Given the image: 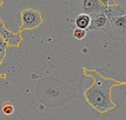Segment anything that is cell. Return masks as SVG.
Returning <instances> with one entry per match:
<instances>
[{"label":"cell","mask_w":126,"mask_h":120,"mask_svg":"<svg viewBox=\"0 0 126 120\" xmlns=\"http://www.w3.org/2000/svg\"><path fill=\"white\" fill-rule=\"evenodd\" d=\"M107 33L114 40L126 41V13L110 18V30Z\"/></svg>","instance_id":"277c9868"},{"label":"cell","mask_w":126,"mask_h":120,"mask_svg":"<svg viewBox=\"0 0 126 120\" xmlns=\"http://www.w3.org/2000/svg\"><path fill=\"white\" fill-rule=\"evenodd\" d=\"M109 30H110V19L104 13L92 18L91 24L87 28V31H104V32H109Z\"/></svg>","instance_id":"8992f818"},{"label":"cell","mask_w":126,"mask_h":120,"mask_svg":"<svg viewBox=\"0 0 126 120\" xmlns=\"http://www.w3.org/2000/svg\"><path fill=\"white\" fill-rule=\"evenodd\" d=\"M21 25L19 31L22 30H34L38 28L43 24V15L41 13L34 8H24L20 12Z\"/></svg>","instance_id":"3957f363"},{"label":"cell","mask_w":126,"mask_h":120,"mask_svg":"<svg viewBox=\"0 0 126 120\" xmlns=\"http://www.w3.org/2000/svg\"><path fill=\"white\" fill-rule=\"evenodd\" d=\"M1 112L5 115L13 114V112H14V106H13V104L10 103V101H5V103L2 104V107H1Z\"/></svg>","instance_id":"ba28073f"},{"label":"cell","mask_w":126,"mask_h":120,"mask_svg":"<svg viewBox=\"0 0 126 120\" xmlns=\"http://www.w3.org/2000/svg\"><path fill=\"white\" fill-rule=\"evenodd\" d=\"M98 1L104 6H110V5H115L117 4L115 0H98Z\"/></svg>","instance_id":"8fae6325"},{"label":"cell","mask_w":126,"mask_h":120,"mask_svg":"<svg viewBox=\"0 0 126 120\" xmlns=\"http://www.w3.org/2000/svg\"><path fill=\"white\" fill-rule=\"evenodd\" d=\"M82 72L86 76L93 78V85L84 91V99L91 107L98 113H107L115 108V104L112 100V88L114 86L126 85V81H118L113 78H106L98 71L88 67H82Z\"/></svg>","instance_id":"6da1fadb"},{"label":"cell","mask_w":126,"mask_h":120,"mask_svg":"<svg viewBox=\"0 0 126 120\" xmlns=\"http://www.w3.org/2000/svg\"><path fill=\"white\" fill-rule=\"evenodd\" d=\"M86 32L87 31H85V30H80V28L74 27L73 31H72V35H73V38L77 39V40H82L86 37Z\"/></svg>","instance_id":"9c48e42d"},{"label":"cell","mask_w":126,"mask_h":120,"mask_svg":"<svg viewBox=\"0 0 126 120\" xmlns=\"http://www.w3.org/2000/svg\"><path fill=\"white\" fill-rule=\"evenodd\" d=\"M6 48H7V45H6V43L0 37V64H1V61L4 60V58L6 55Z\"/></svg>","instance_id":"30bf717a"},{"label":"cell","mask_w":126,"mask_h":120,"mask_svg":"<svg viewBox=\"0 0 126 120\" xmlns=\"http://www.w3.org/2000/svg\"><path fill=\"white\" fill-rule=\"evenodd\" d=\"M90 24H91V16H88L87 14H78L74 16V25L77 28L87 31Z\"/></svg>","instance_id":"52a82bcc"},{"label":"cell","mask_w":126,"mask_h":120,"mask_svg":"<svg viewBox=\"0 0 126 120\" xmlns=\"http://www.w3.org/2000/svg\"><path fill=\"white\" fill-rule=\"evenodd\" d=\"M105 13V6L101 5L98 0H72L71 14H87L91 19L94 16Z\"/></svg>","instance_id":"7a4b0ae2"},{"label":"cell","mask_w":126,"mask_h":120,"mask_svg":"<svg viewBox=\"0 0 126 120\" xmlns=\"http://www.w3.org/2000/svg\"><path fill=\"white\" fill-rule=\"evenodd\" d=\"M2 1H4V0H0V5H2Z\"/></svg>","instance_id":"7c38bea8"},{"label":"cell","mask_w":126,"mask_h":120,"mask_svg":"<svg viewBox=\"0 0 126 120\" xmlns=\"http://www.w3.org/2000/svg\"><path fill=\"white\" fill-rule=\"evenodd\" d=\"M0 37L6 43L7 46L16 47V46H19L20 41H21V31H18L16 33L11 32L10 30L5 27L4 21L0 19Z\"/></svg>","instance_id":"5b68a950"}]
</instances>
